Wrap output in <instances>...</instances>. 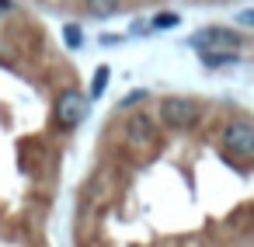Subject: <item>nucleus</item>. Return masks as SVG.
I'll return each mask as SVG.
<instances>
[{"label":"nucleus","instance_id":"f8f14e48","mask_svg":"<svg viewBox=\"0 0 254 247\" xmlns=\"http://www.w3.org/2000/svg\"><path fill=\"white\" fill-rule=\"evenodd\" d=\"M237 21H240V28H251V21H254V11H244Z\"/></svg>","mask_w":254,"mask_h":247},{"label":"nucleus","instance_id":"7ed1b4c3","mask_svg":"<svg viewBox=\"0 0 254 247\" xmlns=\"http://www.w3.org/2000/svg\"><path fill=\"white\" fill-rule=\"evenodd\" d=\"M87 112H91V98L84 91H77V87L60 91V98H56V122H60V129H77L87 119Z\"/></svg>","mask_w":254,"mask_h":247},{"label":"nucleus","instance_id":"9d476101","mask_svg":"<svg viewBox=\"0 0 254 247\" xmlns=\"http://www.w3.org/2000/svg\"><path fill=\"white\" fill-rule=\"evenodd\" d=\"M63 42H66L70 49H80V46H84V32H80V25H66V28H63Z\"/></svg>","mask_w":254,"mask_h":247},{"label":"nucleus","instance_id":"ddd939ff","mask_svg":"<svg viewBox=\"0 0 254 247\" xmlns=\"http://www.w3.org/2000/svg\"><path fill=\"white\" fill-rule=\"evenodd\" d=\"M4 11H14V0H0V14Z\"/></svg>","mask_w":254,"mask_h":247},{"label":"nucleus","instance_id":"f03ea898","mask_svg":"<svg viewBox=\"0 0 254 247\" xmlns=\"http://www.w3.org/2000/svg\"><path fill=\"white\" fill-rule=\"evenodd\" d=\"M219 143H223V150H226L230 157L251 160V153H254V122H251V119H233V122H226L223 132H219Z\"/></svg>","mask_w":254,"mask_h":247},{"label":"nucleus","instance_id":"0eeeda50","mask_svg":"<svg viewBox=\"0 0 254 247\" xmlns=\"http://www.w3.org/2000/svg\"><path fill=\"white\" fill-rule=\"evenodd\" d=\"M108 77H112V70H108V66H98V70H94V84H91V94H87L91 101L105 94V87H108Z\"/></svg>","mask_w":254,"mask_h":247},{"label":"nucleus","instance_id":"423d86ee","mask_svg":"<svg viewBox=\"0 0 254 247\" xmlns=\"http://www.w3.org/2000/svg\"><path fill=\"white\" fill-rule=\"evenodd\" d=\"M84 11L91 18H115L122 11V0H84Z\"/></svg>","mask_w":254,"mask_h":247},{"label":"nucleus","instance_id":"9b49d317","mask_svg":"<svg viewBox=\"0 0 254 247\" xmlns=\"http://www.w3.org/2000/svg\"><path fill=\"white\" fill-rule=\"evenodd\" d=\"M146 98H150V91H146V87H136V91H129V94H126V98L119 101V108H132V105H143Z\"/></svg>","mask_w":254,"mask_h":247},{"label":"nucleus","instance_id":"1a4fd4ad","mask_svg":"<svg viewBox=\"0 0 254 247\" xmlns=\"http://www.w3.org/2000/svg\"><path fill=\"white\" fill-rule=\"evenodd\" d=\"M198 60L205 66H226V63H237V53H198Z\"/></svg>","mask_w":254,"mask_h":247},{"label":"nucleus","instance_id":"20e7f679","mask_svg":"<svg viewBox=\"0 0 254 247\" xmlns=\"http://www.w3.org/2000/svg\"><path fill=\"white\" fill-rule=\"evenodd\" d=\"M160 119L171 129H191L202 119V105L195 98H164L160 101Z\"/></svg>","mask_w":254,"mask_h":247},{"label":"nucleus","instance_id":"6e6552de","mask_svg":"<svg viewBox=\"0 0 254 247\" xmlns=\"http://www.w3.org/2000/svg\"><path fill=\"white\" fill-rule=\"evenodd\" d=\"M153 32H167V28H174V25H181V18L174 14V11H164V14H157L153 21H146Z\"/></svg>","mask_w":254,"mask_h":247},{"label":"nucleus","instance_id":"39448f33","mask_svg":"<svg viewBox=\"0 0 254 247\" xmlns=\"http://www.w3.org/2000/svg\"><path fill=\"white\" fill-rule=\"evenodd\" d=\"M153 136H157V122L146 112H132L126 119V139H129V146H150Z\"/></svg>","mask_w":254,"mask_h":247},{"label":"nucleus","instance_id":"f257e3e1","mask_svg":"<svg viewBox=\"0 0 254 247\" xmlns=\"http://www.w3.org/2000/svg\"><path fill=\"white\" fill-rule=\"evenodd\" d=\"M244 42H247V35L240 28H230V25H209L188 39V46L198 53H237Z\"/></svg>","mask_w":254,"mask_h":247}]
</instances>
